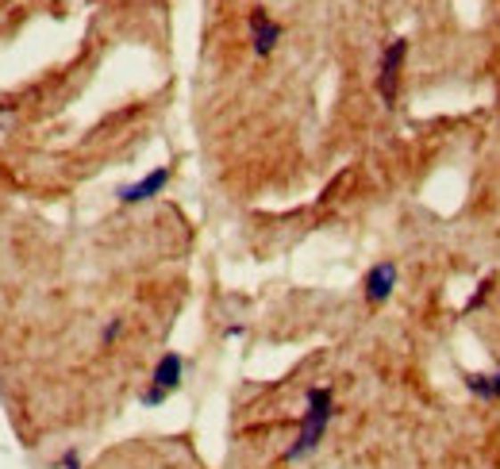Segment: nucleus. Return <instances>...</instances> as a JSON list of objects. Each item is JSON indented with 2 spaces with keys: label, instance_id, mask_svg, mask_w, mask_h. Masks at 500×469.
<instances>
[{
  "label": "nucleus",
  "instance_id": "obj_2",
  "mask_svg": "<svg viewBox=\"0 0 500 469\" xmlns=\"http://www.w3.org/2000/svg\"><path fill=\"white\" fill-rule=\"evenodd\" d=\"M181 377H185V358H181L177 350H166L162 358H158L154 374H151V389H146L139 400L146 404V408H158V404H166L169 392H177Z\"/></svg>",
  "mask_w": 500,
  "mask_h": 469
},
{
  "label": "nucleus",
  "instance_id": "obj_4",
  "mask_svg": "<svg viewBox=\"0 0 500 469\" xmlns=\"http://www.w3.org/2000/svg\"><path fill=\"white\" fill-rule=\"evenodd\" d=\"M397 289V262H377L365 269V277H362V296H365V304L370 308H381L389 296H393Z\"/></svg>",
  "mask_w": 500,
  "mask_h": 469
},
{
  "label": "nucleus",
  "instance_id": "obj_5",
  "mask_svg": "<svg viewBox=\"0 0 500 469\" xmlns=\"http://www.w3.org/2000/svg\"><path fill=\"white\" fill-rule=\"evenodd\" d=\"M247 23H250V43H254V54L258 58H266V54H274L277 51V43H282V23H277L270 12L266 8H254L250 16H247Z\"/></svg>",
  "mask_w": 500,
  "mask_h": 469
},
{
  "label": "nucleus",
  "instance_id": "obj_7",
  "mask_svg": "<svg viewBox=\"0 0 500 469\" xmlns=\"http://www.w3.org/2000/svg\"><path fill=\"white\" fill-rule=\"evenodd\" d=\"M462 381H466V389L473 392V397H481L489 404H500V369H496V374H466Z\"/></svg>",
  "mask_w": 500,
  "mask_h": 469
},
{
  "label": "nucleus",
  "instance_id": "obj_6",
  "mask_svg": "<svg viewBox=\"0 0 500 469\" xmlns=\"http://www.w3.org/2000/svg\"><path fill=\"white\" fill-rule=\"evenodd\" d=\"M169 177H174V169L169 166H158V169H151L146 177H139L135 185H124L116 196H119V204H146V201H154L158 193L169 185Z\"/></svg>",
  "mask_w": 500,
  "mask_h": 469
},
{
  "label": "nucleus",
  "instance_id": "obj_9",
  "mask_svg": "<svg viewBox=\"0 0 500 469\" xmlns=\"http://www.w3.org/2000/svg\"><path fill=\"white\" fill-rule=\"evenodd\" d=\"M119 335H124V319H112V324L104 327V335H101V342H104V347H112V342H116Z\"/></svg>",
  "mask_w": 500,
  "mask_h": 469
},
{
  "label": "nucleus",
  "instance_id": "obj_10",
  "mask_svg": "<svg viewBox=\"0 0 500 469\" xmlns=\"http://www.w3.org/2000/svg\"><path fill=\"white\" fill-rule=\"evenodd\" d=\"M58 465H62V469H81V458H78V450H66L62 458H58Z\"/></svg>",
  "mask_w": 500,
  "mask_h": 469
},
{
  "label": "nucleus",
  "instance_id": "obj_3",
  "mask_svg": "<svg viewBox=\"0 0 500 469\" xmlns=\"http://www.w3.org/2000/svg\"><path fill=\"white\" fill-rule=\"evenodd\" d=\"M405 58H408V39H393L381 51V70H377V93L381 101L393 108L397 96H400V70H405Z\"/></svg>",
  "mask_w": 500,
  "mask_h": 469
},
{
  "label": "nucleus",
  "instance_id": "obj_8",
  "mask_svg": "<svg viewBox=\"0 0 500 469\" xmlns=\"http://www.w3.org/2000/svg\"><path fill=\"white\" fill-rule=\"evenodd\" d=\"M489 289H493V277H485L481 285L473 289V296H470V300H466V312H478V308H481L485 300H489Z\"/></svg>",
  "mask_w": 500,
  "mask_h": 469
},
{
  "label": "nucleus",
  "instance_id": "obj_1",
  "mask_svg": "<svg viewBox=\"0 0 500 469\" xmlns=\"http://www.w3.org/2000/svg\"><path fill=\"white\" fill-rule=\"evenodd\" d=\"M304 404H308V408H304L297 439H292V447L285 450V462H300L320 447V439L327 435V424H332V416H335V392L327 385H316V389H308Z\"/></svg>",
  "mask_w": 500,
  "mask_h": 469
}]
</instances>
